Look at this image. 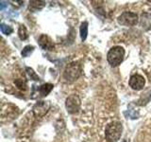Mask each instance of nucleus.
Masks as SVG:
<instances>
[{"label": "nucleus", "mask_w": 151, "mask_h": 142, "mask_svg": "<svg viewBox=\"0 0 151 142\" xmlns=\"http://www.w3.org/2000/svg\"><path fill=\"white\" fill-rule=\"evenodd\" d=\"M123 125L120 121H111L106 126L105 137L108 142H116L120 139Z\"/></svg>", "instance_id": "1"}, {"label": "nucleus", "mask_w": 151, "mask_h": 142, "mask_svg": "<svg viewBox=\"0 0 151 142\" xmlns=\"http://www.w3.org/2000/svg\"><path fill=\"white\" fill-rule=\"evenodd\" d=\"M81 75V65L78 62L70 63L63 72V78L67 83H74Z\"/></svg>", "instance_id": "2"}, {"label": "nucleus", "mask_w": 151, "mask_h": 142, "mask_svg": "<svg viewBox=\"0 0 151 142\" xmlns=\"http://www.w3.org/2000/svg\"><path fill=\"white\" fill-rule=\"evenodd\" d=\"M125 56V49L120 46H112L111 49L109 50L107 55V60L111 66L115 67L121 64V63L124 60Z\"/></svg>", "instance_id": "3"}, {"label": "nucleus", "mask_w": 151, "mask_h": 142, "mask_svg": "<svg viewBox=\"0 0 151 142\" xmlns=\"http://www.w3.org/2000/svg\"><path fill=\"white\" fill-rule=\"evenodd\" d=\"M140 19L138 18V15L135 12H125L121 15L118 16L117 22L121 26H127V27H132L136 26L138 24Z\"/></svg>", "instance_id": "4"}, {"label": "nucleus", "mask_w": 151, "mask_h": 142, "mask_svg": "<svg viewBox=\"0 0 151 142\" xmlns=\"http://www.w3.org/2000/svg\"><path fill=\"white\" fill-rule=\"evenodd\" d=\"M80 99L78 95H71L65 101V107L69 114H77L80 109Z\"/></svg>", "instance_id": "5"}, {"label": "nucleus", "mask_w": 151, "mask_h": 142, "mask_svg": "<svg viewBox=\"0 0 151 142\" xmlns=\"http://www.w3.org/2000/svg\"><path fill=\"white\" fill-rule=\"evenodd\" d=\"M50 108V102L45 101H38L32 108V112L36 117H42L48 112Z\"/></svg>", "instance_id": "6"}, {"label": "nucleus", "mask_w": 151, "mask_h": 142, "mask_svg": "<svg viewBox=\"0 0 151 142\" xmlns=\"http://www.w3.org/2000/svg\"><path fill=\"white\" fill-rule=\"evenodd\" d=\"M145 80L142 75L135 74L132 75L129 79V86L133 90H142L145 87Z\"/></svg>", "instance_id": "7"}, {"label": "nucleus", "mask_w": 151, "mask_h": 142, "mask_svg": "<svg viewBox=\"0 0 151 142\" xmlns=\"http://www.w3.org/2000/svg\"><path fill=\"white\" fill-rule=\"evenodd\" d=\"M39 45L44 50H53L54 49V43L51 40V38L49 36H47L45 34H42L39 38Z\"/></svg>", "instance_id": "8"}, {"label": "nucleus", "mask_w": 151, "mask_h": 142, "mask_svg": "<svg viewBox=\"0 0 151 142\" xmlns=\"http://www.w3.org/2000/svg\"><path fill=\"white\" fill-rule=\"evenodd\" d=\"M140 26L144 30H151V13L144 12L142 13L140 17Z\"/></svg>", "instance_id": "9"}, {"label": "nucleus", "mask_w": 151, "mask_h": 142, "mask_svg": "<svg viewBox=\"0 0 151 142\" xmlns=\"http://www.w3.org/2000/svg\"><path fill=\"white\" fill-rule=\"evenodd\" d=\"M45 7V1H30L28 9L32 12H35L38 11H41Z\"/></svg>", "instance_id": "10"}, {"label": "nucleus", "mask_w": 151, "mask_h": 142, "mask_svg": "<svg viewBox=\"0 0 151 142\" xmlns=\"http://www.w3.org/2000/svg\"><path fill=\"white\" fill-rule=\"evenodd\" d=\"M53 87H54V85L52 83H45V84L41 85L39 89H38V91H39L42 97H45L52 91Z\"/></svg>", "instance_id": "11"}, {"label": "nucleus", "mask_w": 151, "mask_h": 142, "mask_svg": "<svg viewBox=\"0 0 151 142\" xmlns=\"http://www.w3.org/2000/svg\"><path fill=\"white\" fill-rule=\"evenodd\" d=\"M79 31H80V37H81V40L85 41L87 38V35H88V23L87 22L81 23Z\"/></svg>", "instance_id": "12"}, {"label": "nucleus", "mask_w": 151, "mask_h": 142, "mask_svg": "<svg viewBox=\"0 0 151 142\" xmlns=\"http://www.w3.org/2000/svg\"><path fill=\"white\" fill-rule=\"evenodd\" d=\"M18 35H19V38H20L22 41H25L27 39L28 33H27V30L26 26L20 25V27H19V28H18Z\"/></svg>", "instance_id": "13"}, {"label": "nucleus", "mask_w": 151, "mask_h": 142, "mask_svg": "<svg viewBox=\"0 0 151 142\" xmlns=\"http://www.w3.org/2000/svg\"><path fill=\"white\" fill-rule=\"evenodd\" d=\"M34 49L35 47L33 46H30V45H28V46H26L23 49L22 52H21V54L23 57H28L29 56L33 51H34Z\"/></svg>", "instance_id": "14"}, {"label": "nucleus", "mask_w": 151, "mask_h": 142, "mask_svg": "<svg viewBox=\"0 0 151 142\" xmlns=\"http://www.w3.org/2000/svg\"><path fill=\"white\" fill-rule=\"evenodd\" d=\"M0 30H1V32L5 35H9L13 32L12 28L8 25H5V24H1L0 25Z\"/></svg>", "instance_id": "15"}, {"label": "nucleus", "mask_w": 151, "mask_h": 142, "mask_svg": "<svg viewBox=\"0 0 151 142\" xmlns=\"http://www.w3.org/2000/svg\"><path fill=\"white\" fill-rule=\"evenodd\" d=\"M27 70V73L28 74V76H29V78L33 80H40V78L38 77V75L33 71L32 68H29V67H27L26 68Z\"/></svg>", "instance_id": "16"}, {"label": "nucleus", "mask_w": 151, "mask_h": 142, "mask_svg": "<svg viewBox=\"0 0 151 142\" xmlns=\"http://www.w3.org/2000/svg\"><path fill=\"white\" fill-rule=\"evenodd\" d=\"M15 84L17 85V87L18 88H20V89H24L25 90L26 89V86H27V84H26V82L25 80H23L21 79H18V80H15Z\"/></svg>", "instance_id": "17"}, {"label": "nucleus", "mask_w": 151, "mask_h": 142, "mask_svg": "<svg viewBox=\"0 0 151 142\" xmlns=\"http://www.w3.org/2000/svg\"><path fill=\"white\" fill-rule=\"evenodd\" d=\"M0 3H1V4H0V5H1V7H0V9H1V11H3L4 8L6 7V4H5V2H4V1H1Z\"/></svg>", "instance_id": "18"}, {"label": "nucleus", "mask_w": 151, "mask_h": 142, "mask_svg": "<svg viewBox=\"0 0 151 142\" xmlns=\"http://www.w3.org/2000/svg\"><path fill=\"white\" fill-rule=\"evenodd\" d=\"M122 142H127V140H123Z\"/></svg>", "instance_id": "19"}]
</instances>
